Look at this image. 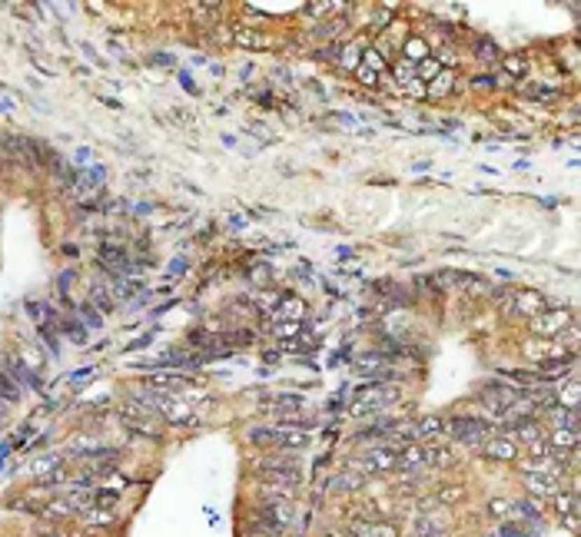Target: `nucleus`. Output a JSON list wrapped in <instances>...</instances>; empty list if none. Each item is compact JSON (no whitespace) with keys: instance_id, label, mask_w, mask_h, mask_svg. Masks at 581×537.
Segmentation results:
<instances>
[{"instance_id":"obj_34","label":"nucleus","mask_w":581,"mask_h":537,"mask_svg":"<svg viewBox=\"0 0 581 537\" xmlns=\"http://www.w3.org/2000/svg\"><path fill=\"white\" fill-rule=\"evenodd\" d=\"M240 43H246V47H266V40H259V34H240Z\"/></svg>"},{"instance_id":"obj_26","label":"nucleus","mask_w":581,"mask_h":537,"mask_svg":"<svg viewBox=\"0 0 581 537\" xmlns=\"http://www.w3.org/2000/svg\"><path fill=\"white\" fill-rule=\"evenodd\" d=\"M568 365H575V355H561V358H548V362H538V368H545V372H561V368H568Z\"/></svg>"},{"instance_id":"obj_32","label":"nucleus","mask_w":581,"mask_h":537,"mask_svg":"<svg viewBox=\"0 0 581 537\" xmlns=\"http://www.w3.org/2000/svg\"><path fill=\"white\" fill-rule=\"evenodd\" d=\"M342 67H355V60H359V47H353V43H349V47H346V50H342Z\"/></svg>"},{"instance_id":"obj_24","label":"nucleus","mask_w":581,"mask_h":537,"mask_svg":"<svg viewBox=\"0 0 581 537\" xmlns=\"http://www.w3.org/2000/svg\"><path fill=\"white\" fill-rule=\"evenodd\" d=\"M462 494H465V491H462L458 484H442L439 491H435V498L442 501V504H455V501H462Z\"/></svg>"},{"instance_id":"obj_15","label":"nucleus","mask_w":581,"mask_h":537,"mask_svg":"<svg viewBox=\"0 0 581 537\" xmlns=\"http://www.w3.org/2000/svg\"><path fill=\"white\" fill-rule=\"evenodd\" d=\"M250 441L253 445H266V448H279V431H273V428H253Z\"/></svg>"},{"instance_id":"obj_36","label":"nucleus","mask_w":581,"mask_h":537,"mask_svg":"<svg viewBox=\"0 0 581 537\" xmlns=\"http://www.w3.org/2000/svg\"><path fill=\"white\" fill-rule=\"evenodd\" d=\"M80 315H83V319L90 322V328H97V325H100V315H97V312H90L87 305H80Z\"/></svg>"},{"instance_id":"obj_22","label":"nucleus","mask_w":581,"mask_h":537,"mask_svg":"<svg viewBox=\"0 0 581 537\" xmlns=\"http://www.w3.org/2000/svg\"><path fill=\"white\" fill-rule=\"evenodd\" d=\"M475 57H481V60H498V47H495V40H488V37L475 40Z\"/></svg>"},{"instance_id":"obj_37","label":"nucleus","mask_w":581,"mask_h":537,"mask_svg":"<svg viewBox=\"0 0 581 537\" xmlns=\"http://www.w3.org/2000/svg\"><path fill=\"white\" fill-rule=\"evenodd\" d=\"M475 87H485V90H492V87H495V80H492V76H475Z\"/></svg>"},{"instance_id":"obj_18","label":"nucleus","mask_w":581,"mask_h":537,"mask_svg":"<svg viewBox=\"0 0 581 537\" xmlns=\"http://www.w3.org/2000/svg\"><path fill=\"white\" fill-rule=\"evenodd\" d=\"M17 398H20V388L13 385V378L7 375V372H0V401L11 405V401H17Z\"/></svg>"},{"instance_id":"obj_11","label":"nucleus","mask_w":581,"mask_h":537,"mask_svg":"<svg viewBox=\"0 0 581 537\" xmlns=\"http://www.w3.org/2000/svg\"><path fill=\"white\" fill-rule=\"evenodd\" d=\"M525 487H528V494H538V498H545V494H558V491H561V477H555V475H525Z\"/></svg>"},{"instance_id":"obj_16","label":"nucleus","mask_w":581,"mask_h":537,"mask_svg":"<svg viewBox=\"0 0 581 537\" xmlns=\"http://www.w3.org/2000/svg\"><path fill=\"white\" fill-rule=\"evenodd\" d=\"M242 537H282L279 531H273V527H266V524H259L256 517H250L246 524H242V531H240Z\"/></svg>"},{"instance_id":"obj_8","label":"nucleus","mask_w":581,"mask_h":537,"mask_svg":"<svg viewBox=\"0 0 581 537\" xmlns=\"http://www.w3.org/2000/svg\"><path fill=\"white\" fill-rule=\"evenodd\" d=\"M481 458H488V461H515L518 445L505 435H492L485 445H481Z\"/></svg>"},{"instance_id":"obj_5","label":"nucleus","mask_w":581,"mask_h":537,"mask_svg":"<svg viewBox=\"0 0 581 537\" xmlns=\"http://www.w3.org/2000/svg\"><path fill=\"white\" fill-rule=\"evenodd\" d=\"M565 328H571V309H555V305H545L531 322V332L538 335H561Z\"/></svg>"},{"instance_id":"obj_4","label":"nucleus","mask_w":581,"mask_h":537,"mask_svg":"<svg viewBox=\"0 0 581 537\" xmlns=\"http://www.w3.org/2000/svg\"><path fill=\"white\" fill-rule=\"evenodd\" d=\"M399 398V391L389 385H369L362 388L359 395H355L353 401V414H369V412H382L385 405H392V401Z\"/></svg>"},{"instance_id":"obj_2","label":"nucleus","mask_w":581,"mask_h":537,"mask_svg":"<svg viewBox=\"0 0 581 537\" xmlns=\"http://www.w3.org/2000/svg\"><path fill=\"white\" fill-rule=\"evenodd\" d=\"M445 431L458 441V445H468V448H481L492 431H488V421H481L479 414H452L445 421Z\"/></svg>"},{"instance_id":"obj_14","label":"nucleus","mask_w":581,"mask_h":537,"mask_svg":"<svg viewBox=\"0 0 581 537\" xmlns=\"http://www.w3.org/2000/svg\"><path fill=\"white\" fill-rule=\"evenodd\" d=\"M362 484H366V475L355 471V468H349V471H342V475H336L329 481V487H332V491H342V494H346V491H359Z\"/></svg>"},{"instance_id":"obj_28","label":"nucleus","mask_w":581,"mask_h":537,"mask_svg":"<svg viewBox=\"0 0 581 537\" xmlns=\"http://www.w3.org/2000/svg\"><path fill=\"white\" fill-rule=\"evenodd\" d=\"M449 87H452V74H439L435 80H432V97H445L449 93Z\"/></svg>"},{"instance_id":"obj_29","label":"nucleus","mask_w":581,"mask_h":537,"mask_svg":"<svg viewBox=\"0 0 581 537\" xmlns=\"http://www.w3.org/2000/svg\"><path fill=\"white\" fill-rule=\"evenodd\" d=\"M508 511H512V501H505V498H492V501H488V514H492V517H505Z\"/></svg>"},{"instance_id":"obj_19","label":"nucleus","mask_w":581,"mask_h":537,"mask_svg":"<svg viewBox=\"0 0 581 537\" xmlns=\"http://www.w3.org/2000/svg\"><path fill=\"white\" fill-rule=\"evenodd\" d=\"M83 514H90V517H83V524H90V527H107V524H114V514L103 511V508H90V511H83Z\"/></svg>"},{"instance_id":"obj_27","label":"nucleus","mask_w":581,"mask_h":537,"mask_svg":"<svg viewBox=\"0 0 581 537\" xmlns=\"http://www.w3.org/2000/svg\"><path fill=\"white\" fill-rule=\"evenodd\" d=\"M93 302H97V309H100V312H114V309H116L114 295H110V292H103L100 286L93 288Z\"/></svg>"},{"instance_id":"obj_10","label":"nucleus","mask_w":581,"mask_h":537,"mask_svg":"<svg viewBox=\"0 0 581 537\" xmlns=\"http://www.w3.org/2000/svg\"><path fill=\"white\" fill-rule=\"evenodd\" d=\"M409 435H412V441H432V438L445 435V418L442 414H425Z\"/></svg>"},{"instance_id":"obj_17","label":"nucleus","mask_w":581,"mask_h":537,"mask_svg":"<svg viewBox=\"0 0 581 537\" xmlns=\"http://www.w3.org/2000/svg\"><path fill=\"white\" fill-rule=\"evenodd\" d=\"M273 405H276L273 412H279V414H296L303 408V398H299V395H279Z\"/></svg>"},{"instance_id":"obj_3","label":"nucleus","mask_w":581,"mask_h":537,"mask_svg":"<svg viewBox=\"0 0 581 537\" xmlns=\"http://www.w3.org/2000/svg\"><path fill=\"white\" fill-rule=\"evenodd\" d=\"M395 458H399V451L392 448L389 441H379L366 451L362 461H353V468L362 471V475H389V471H395Z\"/></svg>"},{"instance_id":"obj_33","label":"nucleus","mask_w":581,"mask_h":537,"mask_svg":"<svg viewBox=\"0 0 581 537\" xmlns=\"http://www.w3.org/2000/svg\"><path fill=\"white\" fill-rule=\"evenodd\" d=\"M359 80H362V83H366V87H376V83H379V74H376V70H359Z\"/></svg>"},{"instance_id":"obj_1","label":"nucleus","mask_w":581,"mask_h":537,"mask_svg":"<svg viewBox=\"0 0 581 537\" xmlns=\"http://www.w3.org/2000/svg\"><path fill=\"white\" fill-rule=\"evenodd\" d=\"M256 471L266 477V484L276 487V494H286L292 498L296 487L303 484V475H299V461L289 458V454H269L256 464Z\"/></svg>"},{"instance_id":"obj_9","label":"nucleus","mask_w":581,"mask_h":537,"mask_svg":"<svg viewBox=\"0 0 581 537\" xmlns=\"http://www.w3.org/2000/svg\"><path fill=\"white\" fill-rule=\"evenodd\" d=\"M4 372L11 378H17V385H27L30 391H37V395H43V382L37 378V372H30L24 362H13V358H7V365H4Z\"/></svg>"},{"instance_id":"obj_21","label":"nucleus","mask_w":581,"mask_h":537,"mask_svg":"<svg viewBox=\"0 0 581 537\" xmlns=\"http://www.w3.org/2000/svg\"><path fill=\"white\" fill-rule=\"evenodd\" d=\"M425 53H429V50H425V43H422L418 37H412L409 43H405V57H409L405 63H422V60H425Z\"/></svg>"},{"instance_id":"obj_31","label":"nucleus","mask_w":581,"mask_h":537,"mask_svg":"<svg viewBox=\"0 0 581 537\" xmlns=\"http://www.w3.org/2000/svg\"><path fill=\"white\" fill-rule=\"evenodd\" d=\"M505 70L512 76H521L525 74V57H505Z\"/></svg>"},{"instance_id":"obj_30","label":"nucleus","mask_w":581,"mask_h":537,"mask_svg":"<svg viewBox=\"0 0 581 537\" xmlns=\"http://www.w3.org/2000/svg\"><path fill=\"white\" fill-rule=\"evenodd\" d=\"M339 27H342V20H332V24H322V27H316V30H313V37L329 40L332 34H336V30H339Z\"/></svg>"},{"instance_id":"obj_23","label":"nucleus","mask_w":581,"mask_h":537,"mask_svg":"<svg viewBox=\"0 0 581 537\" xmlns=\"http://www.w3.org/2000/svg\"><path fill=\"white\" fill-rule=\"evenodd\" d=\"M512 511H518V517H525V521H538V504L535 501H512Z\"/></svg>"},{"instance_id":"obj_7","label":"nucleus","mask_w":581,"mask_h":537,"mask_svg":"<svg viewBox=\"0 0 581 537\" xmlns=\"http://www.w3.org/2000/svg\"><path fill=\"white\" fill-rule=\"evenodd\" d=\"M100 263H107V269H110V272L116 269V275L123 272V275H130V279H133V275L139 272L137 263L130 259V252H127V249H120V246H107V242L100 246Z\"/></svg>"},{"instance_id":"obj_25","label":"nucleus","mask_w":581,"mask_h":537,"mask_svg":"<svg viewBox=\"0 0 581 537\" xmlns=\"http://www.w3.org/2000/svg\"><path fill=\"white\" fill-rule=\"evenodd\" d=\"M64 332L74 338L76 345H83V342H87V325H83V322H74V319H67V322H64Z\"/></svg>"},{"instance_id":"obj_12","label":"nucleus","mask_w":581,"mask_h":537,"mask_svg":"<svg viewBox=\"0 0 581 537\" xmlns=\"http://www.w3.org/2000/svg\"><path fill=\"white\" fill-rule=\"evenodd\" d=\"M422 458H425V468H452L458 461L455 451L442 448V445H422Z\"/></svg>"},{"instance_id":"obj_13","label":"nucleus","mask_w":581,"mask_h":537,"mask_svg":"<svg viewBox=\"0 0 581 537\" xmlns=\"http://www.w3.org/2000/svg\"><path fill=\"white\" fill-rule=\"evenodd\" d=\"M545 309V299L538 295V292H531V288H521L515 295V312L525 315V319H531V315H538Z\"/></svg>"},{"instance_id":"obj_20","label":"nucleus","mask_w":581,"mask_h":537,"mask_svg":"<svg viewBox=\"0 0 581 537\" xmlns=\"http://www.w3.org/2000/svg\"><path fill=\"white\" fill-rule=\"evenodd\" d=\"M439 74H442V67H439V60H432V57H425L416 67V80H435Z\"/></svg>"},{"instance_id":"obj_6","label":"nucleus","mask_w":581,"mask_h":537,"mask_svg":"<svg viewBox=\"0 0 581 537\" xmlns=\"http://www.w3.org/2000/svg\"><path fill=\"white\" fill-rule=\"evenodd\" d=\"M353 537H399V527L392 521H376V517H353L349 521Z\"/></svg>"},{"instance_id":"obj_35","label":"nucleus","mask_w":581,"mask_h":537,"mask_svg":"<svg viewBox=\"0 0 581 537\" xmlns=\"http://www.w3.org/2000/svg\"><path fill=\"white\" fill-rule=\"evenodd\" d=\"M502 537H528L518 524H502Z\"/></svg>"}]
</instances>
